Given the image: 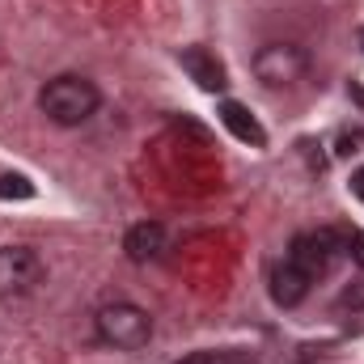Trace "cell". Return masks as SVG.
Returning a JSON list of instances; mask_svg holds the SVG:
<instances>
[{"mask_svg": "<svg viewBox=\"0 0 364 364\" xmlns=\"http://www.w3.org/2000/svg\"><path fill=\"white\" fill-rule=\"evenodd\" d=\"M97 102H102V93L85 77H55L38 93V110L55 127H81V123H90L93 114H97Z\"/></svg>", "mask_w": 364, "mask_h": 364, "instance_id": "1", "label": "cell"}, {"mask_svg": "<svg viewBox=\"0 0 364 364\" xmlns=\"http://www.w3.org/2000/svg\"><path fill=\"white\" fill-rule=\"evenodd\" d=\"M97 335L110 348L136 352V348H144L153 339V318H149V309H140L132 301H114V305L97 309Z\"/></svg>", "mask_w": 364, "mask_h": 364, "instance_id": "2", "label": "cell"}, {"mask_svg": "<svg viewBox=\"0 0 364 364\" xmlns=\"http://www.w3.org/2000/svg\"><path fill=\"white\" fill-rule=\"evenodd\" d=\"M305 68H309V55L301 51V47H292V43H267L259 55H255V77L263 81V85H296L301 77H305Z\"/></svg>", "mask_w": 364, "mask_h": 364, "instance_id": "3", "label": "cell"}, {"mask_svg": "<svg viewBox=\"0 0 364 364\" xmlns=\"http://www.w3.org/2000/svg\"><path fill=\"white\" fill-rule=\"evenodd\" d=\"M339 250H343V237L331 233V229H318V233H301V237L292 242L288 263H296L309 279H318V275L331 272V263L339 259Z\"/></svg>", "mask_w": 364, "mask_h": 364, "instance_id": "4", "label": "cell"}, {"mask_svg": "<svg viewBox=\"0 0 364 364\" xmlns=\"http://www.w3.org/2000/svg\"><path fill=\"white\" fill-rule=\"evenodd\" d=\"M43 279V259L26 246H0V296H21Z\"/></svg>", "mask_w": 364, "mask_h": 364, "instance_id": "5", "label": "cell"}, {"mask_svg": "<svg viewBox=\"0 0 364 364\" xmlns=\"http://www.w3.org/2000/svg\"><path fill=\"white\" fill-rule=\"evenodd\" d=\"M178 60H182V68H186V77H191V81H195L203 93H220L225 85H229L225 64H220L208 47H186Z\"/></svg>", "mask_w": 364, "mask_h": 364, "instance_id": "6", "label": "cell"}, {"mask_svg": "<svg viewBox=\"0 0 364 364\" xmlns=\"http://www.w3.org/2000/svg\"><path fill=\"white\" fill-rule=\"evenodd\" d=\"M123 250H127L132 263H153V259L166 250V225H161V220H140V225H132L127 237H123Z\"/></svg>", "mask_w": 364, "mask_h": 364, "instance_id": "7", "label": "cell"}, {"mask_svg": "<svg viewBox=\"0 0 364 364\" xmlns=\"http://www.w3.org/2000/svg\"><path fill=\"white\" fill-rule=\"evenodd\" d=\"M216 114H220V123H225V127H229L242 144H250V149H263V144H267V132L259 127V119H255L242 102H229V97H225Z\"/></svg>", "mask_w": 364, "mask_h": 364, "instance_id": "8", "label": "cell"}, {"mask_svg": "<svg viewBox=\"0 0 364 364\" xmlns=\"http://www.w3.org/2000/svg\"><path fill=\"white\" fill-rule=\"evenodd\" d=\"M309 275L301 272L296 263H284V267H275L272 275V296H275V305H284V309H292V305H301L305 296H309Z\"/></svg>", "mask_w": 364, "mask_h": 364, "instance_id": "9", "label": "cell"}, {"mask_svg": "<svg viewBox=\"0 0 364 364\" xmlns=\"http://www.w3.org/2000/svg\"><path fill=\"white\" fill-rule=\"evenodd\" d=\"M0 199H34V182L26 174H4L0 178Z\"/></svg>", "mask_w": 364, "mask_h": 364, "instance_id": "10", "label": "cell"}, {"mask_svg": "<svg viewBox=\"0 0 364 364\" xmlns=\"http://www.w3.org/2000/svg\"><path fill=\"white\" fill-rule=\"evenodd\" d=\"M339 305H343V309H364V284H352V288H343Z\"/></svg>", "mask_w": 364, "mask_h": 364, "instance_id": "11", "label": "cell"}, {"mask_svg": "<svg viewBox=\"0 0 364 364\" xmlns=\"http://www.w3.org/2000/svg\"><path fill=\"white\" fill-rule=\"evenodd\" d=\"M212 364H255V356H246V352H225V356H212Z\"/></svg>", "mask_w": 364, "mask_h": 364, "instance_id": "12", "label": "cell"}, {"mask_svg": "<svg viewBox=\"0 0 364 364\" xmlns=\"http://www.w3.org/2000/svg\"><path fill=\"white\" fill-rule=\"evenodd\" d=\"M348 250H352V259L364 267V233H352V242H348Z\"/></svg>", "mask_w": 364, "mask_h": 364, "instance_id": "13", "label": "cell"}, {"mask_svg": "<svg viewBox=\"0 0 364 364\" xmlns=\"http://www.w3.org/2000/svg\"><path fill=\"white\" fill-rule=\"evenodd\" d=\"M174 364H212V356H208V352H191V356H182V360H174Z\"/></svg>", "mask_w": 364, "mask_h": 364, "instance_id": "14", "label": "cell"}, {"mask_svg": "<svg viewBox=\"0 0 364 364\" xmlns=\"http://www.w3.org/2000/svg\"><path fill=\"white\" fill-rule=\"evenodd\" d=\"M352 195H360V199H364V170L352 174Z\"/></svg>", "mask_w": 364, "mask_h": 364, "instance_id": "15", "label": "cell"}, {"mask_svg": "<svg viewBox=\"0 0 364 364\" xmlns=\"http://www.w3.org/2000/svg\"><path fill=\"white\" fill-rule=\"evenodd\" d=\"M360 43H364V30H360Z\"/></svg>", "mask_w": 364, "mask_h": 364, "instance_id": "16", "label": "cell"}]
</instances>
